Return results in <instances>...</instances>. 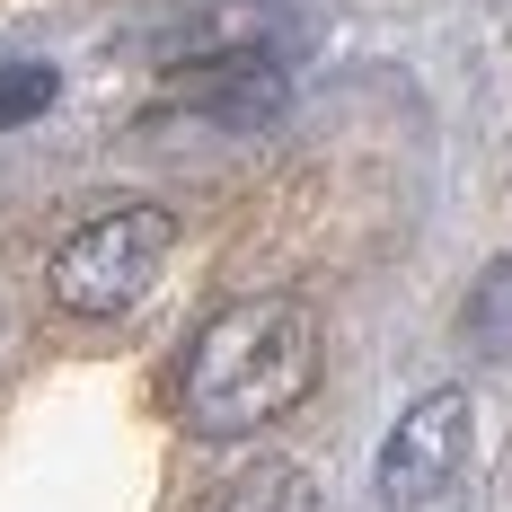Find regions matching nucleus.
I'll return each mask as SVG.
<instances>
[{
    "label": "nucleus",
    "mask_w": 512,
    "mask_h": 512,
    "mask_svg": "<svg viewBox=\"0 0 512 512\" xmlns=\"http://www.w3.org/2000/svg\"><path fill=\"white\" fill-rule=\"evenodd\" d=\"M53 62H0V124H27V115H45L53 106Z\"/></svg>",
    "instance_id": "7"
},
{
    "label": "nucleus",
    "mask_w": 512,
    "mask_h": 512,
    "mask_svg": "<svg viewBox=\"0 0 512 512\" xmlns=\"http://www.w3.org/2000/svg\"><path fill=\"white\" fill-rule=\"evenodd\" d=\"M177 106L212 115V124H256L283 106V71L265 53H230V62H186L177 71Z\"/></svg>",
    "instance_id": "4"
},
{
    "label": "nucleus",
    "mask_w": 512,
    "mask_h": 512,
    "mask_svg": "<svg viewBox=\"0 0 512 512\" xmlns=\"http://www.w3.org/2000/svg\"><path fill=\"white\" fill-rule=\"evenodd\" d=\"M168 248H177V212L159 204H115L98 221H80L62 248H53L45 283L71 318H124L133 301H151V283L168 274Z\"/></svg>",
    "instance_id": "2"
},
{
    "label": "nucleus",
    "mask_w": 512,
    "mask_h": 512,
    "mask_svg": "<svg viewBox=\"0 0 512 512\" xmlns=\"http://www.w3.org/2000/svg\"><path fill=\"white\" fill-rule=\"evenodd\" d=\"M212 512H318V486L292 460H256L248 477H230V495Z\"/></svg>",
    "instance_id": "6"
},
{
    "label": "nucleus",
    "mask_w": 512,
    "mask_h": 512,
    "mask_svg": "<svg viewBox=\"0 0 512 512\" xmlns=\"http://www.w3.org/2000/svg\"><path fill=\"white\" fill-rule=\"evenodd\" d=\"M460 336H468V354H486V362H512V256H495V265H486V274L468 283Z\"/></svg>",
    "instance_id": "5"
},
{
    "label": "nucleus",
    "mask_w": 512,
    "mask_h": 512,
    "mask_svg": "<svg viewBox=\"0 0 512 512\" xmlns=\"http://www.w3.org/2000/svg\"><path fill=\"white\" fill-rule=\"evenodd\" d=\"M318 389V318L283 292L230 301L177 362V415L204 442H248Z\"/></svg>",
    "instance_id": "1"
},
{
    "label": "nucleus",
    "mask_w": 512,
    "mask_h": 512,
    "mask_svg": "<svg viewBox=\"0 0 512 512\" xmlns=\"http://www.w3.org/2000/svg\"><path fill=\"white\" fill-rule=\"evenodd\" d=\"M468 460V389H424L407 415H398V433H389V451H380V504L389 512H424Z\"/></svg>",
    "instance_id": "3"
}]
</instances>
